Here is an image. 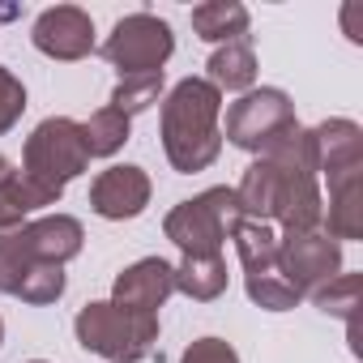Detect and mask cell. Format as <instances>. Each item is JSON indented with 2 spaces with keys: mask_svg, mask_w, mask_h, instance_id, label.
I'll use <instances>...</instances> for the list:
<instances>
[{
  "mask_svg": "<svg viewBox=\"0 0 363 363\" xmlns=\"http://www.w3.org/2000/svg\"><path fill=\"white\" fill-rule=\"evenodd\" d=\"M240 218L282 223V231L320 227L325 201L316 189V150L312 128H291L278 145H269L240 179L235 189Z\"/></svg>",
  "mask_w": 363,
  "mask_h": 363,
  "instance_id": "obj_1",
  "label": "cell"
},
{
  "mask_svg": "<svg viewBox=\"0 0 363 363\" xmlns=\"http://www.w3.org/2000/svg\"><path fill=\"white\" fill-rule=\"evenodd\" d=\"M223 94L206 77H184L162 103V150L175 171H206L223 154Z\"/></svg>",
  "mask_w": 363,
  "mask_h": 363,
  "instance_id": "obj_2",
  "label": "cell"
},
{
  "mask_svg": "<svg viewBox=\"0 0 363 363\" xmlns=\"http://www.w3.org/2000/svg\"><path fill=\"white\" fill-rule=\"evenodd\" d=\"M77 342L94 354H103L107 363H141L154 354L158 342V316H133L124 308L107 303H86L73 320Z\"/></svg>",
  "mask_w": 363,
  "mask_h": 363,
  "instance_id": "obj_3",
  "label": "cell"
},
{
  "mask_svg": "<svg viewBox=\"0 0 363 363\" xmlns=\"http://www.w3.org/2000/svg\"><path fill=\"white\" fill-rule=\"evenodd\" d=\"M235 218H240L235 189H210V193H201L193 201H179L167 214L162 231L184 257H218L231 227H235Z\"/></svg>",
  "mask_w": 363,
  "mask_h": 363,
  "instance_id": "obj_4",
  "label": "cell"
},
{
  "mask_svg": "<svg viewBox=\"0 0 363 363\" xmlns=\"http://www.w3.org/2000/svg\"><path fill=\"white\" fill-rule=\"evenodd\" d=\"M26 171L35 184L52 189L65 197L69 179H77L86 167H90V150H86V137H82V124L69 120V116H52L43 120L30 137H26Z\"/></svg>",
  "mask_w": 363,
  "mask_h": 363,
  "instance_id": "obj_5",
  "label": "cell"
},
{
  "mask_svg": "<svg viewBox=\"0 0 363 363\" xmlns=\"http://www.w3.org/2000/svg\"><path fill=\"white\" fill-rule=\"evenodd\" d=\"M231 240H235V252H240V265H244V278H248V299L269 308V312H286L295 308L303 295L282 278L278 269V235L269 223H252V218H235L231 227Z\"/></svg>",
  "mask_w": 363,
  "mask_h": 363,
  "instance_id": "obj_6",
  "label": "cell"
},
{
  "mask_svg": "<svg viewBox=\"0 0 363 363\" xmlns=\"http://www.w3.org/2000/svg\"><path fill=\"white\" fill-rule=\"evenodd\" d=\"M291 128H299L295 120V103L286 99V90H274V86H261V90H248L240 94L231 107H227V141L248 150V154H265L269 145H278Z\"/></svg>",
  "mask_w": 363,
  "mask_h": 363,
  "instance_id": "obj_7",
  "label": "cell"
},
{
  "mask_svg": "<svg viewBox=\"0 0 363 363\" xmlns=\"http://www.w3.org/2000/svg\"><path fill=\"white\" fill-rule=\"evenodd\" d=\"M175 52V35L162 18L154 13H128L111 26L103 56L107 65L120 69V77H145V73H162V65Z\"/></svg>",
  "mask_w": 363,
  "mask_h": 363,
  "instance_id": "obj_8",
  "label": "cell"
},
{
  "mask_svg": "<svg viewBox=\"0 0 363 363\" xmlns=\"http://www.w3.org/2000/svg\"><path fill=\"white\" fill-rule=\"evenodd\" d=\"M278 269L299 295H316L325 282H333L342 274V244L329 240L320 227L282 231L278 235Z\"/></svg>",
  "mask_w": 363,
  "mask_h": 363,
  "instance_id": "obj_9",
  "label": "cell"
},
{
  "mask_svg": "<svg viewBox=\"0 0 363 363\" xmlns=\"http://www.w3.org/2000/svg\"><path fill=\"white\" fill-rule=\"evenodd\" d=\"M171 291H175V265H167L162 257H145L116 278L111 303L133 316H158V308L171 299Z\"/></svg>",
  "mask_w": 363,
  "mask_h": 363,
  "instance_id": "obj_10",
  "label": "cell"
},
{
  "mask_svg": "<svg viewBox=\"0 0 363 363\" xmlns=\"http://www.w3.org/2000/svg\"><path fill=\"white\" fill-rule=\"evenodd\" d=\"M35 48L52 60H82L94 52V22L86 9L77 5H56L48 13H39L35 30H30Z\"/></svg>",
  "mask_w": 363,
  "mask_h": 363,
  "instance_id": "obj_11",
  "label": "cell"
},
{
  "mask_svg": "<svg viewBox=\"0 0 363 363\" xmlns=\"http://www.w3.org/2000/svg\"><path fill=\"white\" fill-rule=\"evenodd\" d=\"M145 206H150V175L141 167H128V162L107 167L90 184V210L99 218L124 223V218H137Z\"/></svg>",
  "mask_w": 363,
  "mask_h": 363,
  "instance_id": "obj_12",
  "label": "cell"
},
{
  "mask_svg": "<svg viewBox=\"0 0 363 363\" xmlns=\"http://www.w3.org/2000/svg\"><path fill=\"white\" fill-rule=\"evenodd\" d=\"M312 150H316V171L329 175V189L363 175V133L354 120H325L320 128H312Z\"/></svg>",
  "mask_w": 363,
  "mask_h": 363,
  "instance_id": "obj_13",
  "label": "cell"
},
{
  "mask_svg": "<svg viewBox=\"0 0 363 363\" xmlns=\"http://www.w3.org/2000/svg\"><path fill=\"white\" fill-rule=\"evenodd\" d=\"M18 240L26 248L30 261H43V265H65L82 252V223L69 218V214H52V218H39V223H22L18 227Z\"/></svg>",
  "mask_w": 363,
  "mask_h": 363,
  "instance_id": "obj_14",
  "label": "cell"
},
{
  "mask_svg": "<svg viewBox=\"0 0 363 363\" xmlns=\"http://www.w3.org/2000/svg\"><path fill=\"white\" fill-rule=\"evenodd\" d=\"M56 201H60V193H52V189L35 184L30 175L13 171L5 184H0V235L18 231V227L26 223V214H35V210H43V206H56Z\"/></svg>",
  "mask_w": 363,
  "mask_h": 363,
  "instance_id": "obj_15",
  "label": "cell"
},
{
  "mask_svg": "<svg viewBox=\"0 0 363 363\" xmlns=\"http://www.w3.org/2000/svg\"><path fill=\"white\" fill-rule=\"evenodd\" d=\"M210 86L223 94V90H231V94H248L252 90V82H257V52H252V43L248 39H235V43H223L214 56H210Z\"/></svg>",
  "mask_w": 363,
  "mask_h": 363,
  "instance_id": "obj_16",
  "label": "cell"
},
{
  "mask_svg": "<svg viewBox=\"0 0 363 363\" xmlns=\"http://www.w3.org/2000/svg\"><path fill=\"white\" fill-rule=\"evenodd\" d=\"M320 231L329 240H359L363 235V175L342 179L329 189V214H320Z\"/></svg>",
  "mask_w": 363,
  "mask_h": 363,
  "instance_id": "obj_17",
  "label": "cell"
},
{
  "mask_svg": "<svg viewBox=\"0 0 363 363\" xmlns=\"http://www.w3.org/2000/svg\"><path fill=\"white\" fill-rule=\"evenodd\" d=\"M193 30L206 43H235L248 35V9L240 0H206L193 9Z\"/></svg>",
  "mask_w": 363,
  "mask_h": 363,
  "instance_id": "obj_18",
  "label": "cell"
},
{
  "mask_svg": "<svg viewBox=\"0 0 363 363\" xmlns=\"http://www.w3.org/2000/svg\"><path fill=\"white\" fill-rule=\"evenodd\" d=\"M175 291L197 303H210L227 291V261L223 257H184L175 265Z\"/></svg>",
  "mask_w": 363,
  "mask_h": 363,
  "instance_id": "obj_19",
  "label": "cell"
},
{
  "mask_svg": "<svg viewBox=\"0 0 363 363\" xmlns=\"http://www.w3.org/2000/svg\"><path fill=\"white\" fill-rule=\"evenodd\" d=\"M82 137H86L90 158H107V154H116V150L128 141V120H124L116 107H103V111H94V116L82 124Z\"/></svg>",
  "mask_w": 363,
  "mask_h": 363,
  "instance_id": "obj_20",
  "label": "cell"
},
{
  "mask_svg": "<svg viewBox=\"0 0 363 363\" xmlns=\"http://www.w3.org/2000/svg\"><path fill=\"white\" fill-rule=\"evenodd\" d=\"M158 94H162V73H145V77H120V86L111 90V107H116L124 120H133L137 111L154 107V103H158Z\"/></svg>",
  "mask_w": 363,
  "mask_h": 363,
  "instance_id": "obj_21",
  "label": "cell"
},
{
  "mask_svg": "<svg viewBox=\"0 0 363 363\" xmlns=\"http://www.w3.org/2000/svg\"><path fill=\"white\" fill-rule=\"evenodd\" d=\"M316 308L329 312V316H342L354 333V308H359V274H337L333 282H325L316 295Z\"/></svg>",
  "mask_w": 363,
  "mask_h": 363,
  "instance_id": "obj_22",
  "label": "cell"
},
{
  "mask_svg": "<svg viewBox=\"0 0 363 363\" xmlns=\"http://www.w3.org/2000/svg\"><path fill=\"white\" fill-rule=\"evenodd\" d=\"M13 295L22 303H56L65 295V265H30Z\"/></svg>",
  "mask_w": 363,
  "mask_h": 363,
  "instance_id": "obj_23",
  "label": "cell"
},
{
  "mask_svg": "<svg viewBox=\"0 0 363 363\" xmlns=\"http://www.w3.org/2000/svg\"><path fill=\"white\" fill-rule=\"evenodd\" d=\"M26 111V86L9 73V69H0V133H9Z\"/></svg>",
  "mask_w": 363,
  "mask_h": 363,
  "instance_id": "obj_24",
  "label": "cell"
},
{
  "mask_svg": "<svg viewBox=\"0 0 363 363\" xmlns=\"http://www.w3.org/2000/svg\"><path fill=\"white\" fill-rule=\"evenodd\" d=\"M179 363H240V354L231 350V342H223V337H197L189 350H184V359Z\"/></svg>",
  "mask_w": 363,
  "mask_h": 363,
  "instance_id": "obj_25",
  "label": "cell"
},
{
  "mask_svg": "<svg viewBox=\"0 0 363 363\" xmlns=\"http://www.w3.org/2000/svg\"><path fill=\"white\" fill-rule=\"evenodd\" d=\"M9 175H13V162H9L5 154H0V184H5V179H9Z\"/></svg>",
  "mask_w": 363,
  "mask_h": 363,
  "instance_id": "obj_26",
  "label": "cell"
},
{
  "mask_svg": "<svg viewBox=\"0 0 363 363\" xmlns=\"http://www.w3.org/2000/svg\"><path fill=\"white\" fill-rule=\"evenodd\" d=\"M0 337H5V320H0Z\"/></svg>",
  "mask_w": 363,
  "mask_h": 363,
  "instance_id": "obj_27",
  "label": "cell"
},
{
  "mask_svg": "<svg viewBox=\"0 0 363 363\" xmlns=\"http://www.w3.org/2000/svg\"><path fill=\"white\" fill-rule=\"evenodd\" d=\"M30 363H43V359H30Z\"/></svg>",
  "mask_w": 363,
  "mask_h": 363,
  "instance_id": "obj_28",
  "label": "cell"
}]
</instances>
